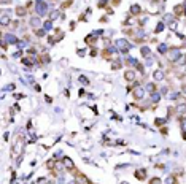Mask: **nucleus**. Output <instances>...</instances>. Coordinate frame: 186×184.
<instances>
[{
	"mask_svg": "<svg viewBox=\"0 0 186 184\" xmlns=\"http://www.w3.org/2000/svg\"><path fill=\"white\" fill-rule=\"evenodd\" d=\"M22 152H24V138H22L21 135H18L14 138V143L11 145V154L16 159V157H19Z\"/></svg>",
	"mask_w": 186,
	"mask_h": 184,
	"instance_id": "f257e3e1",
	"label": "nucleus"
},
{
	"mask_svg": "<svg viewBox=\"0 0 186 184\" xmlns=\"http://www.w3.org/2000/svg\"><path fill=\"white\" fill-rule=\"evenodd\" d=\"M180 56H181V52H180V49L178 48H169V51L166 52V59H167V62H170V64H177V60L180 59Z\"/></svg>",
	"mask_w": 186,
	"mask_h": 184,
	"instance_id": "f03ea898",
	"label": "nucleus"
},
{
	"mask_svg": "<svg viewBox=\"0 0 186 184\" xmlns=\"http://www.w3.org/2000/svg\"><path fill=\"white\" fill-rule=\"evenodd\" d=\"M99 35H102V30H97V32L89 34V35L84 38L86 45H88V46H96V45H97V41H99Z\"/></svg>",
	"mask_w": 186,
	"mask_h": 184,
	"instance_id": "7ed1b4c3",
	"label": "nucleus"
},
{
	"mask_svg": "<svg viewBox=\"0 0 186 184\" xmlns=\"http://www.w3.org/2000/svg\"><path fill=\"white\" fill-rule=\"evenodd\" d=\"M114 46L118 48V51H121L123 54H127V52H129V49H130V45H129V41H127V40H124V38H121V40H116Z\"/></svg>",
	"mask_w": 186,
	"mask_h": 184,
	"instance_id": "20e7f679",
	"label": "nucleus"
},
{
	"mask_svg": "<svg viewBox=\"0 0 186 184\" xmlns=\"http://www.w3.org/2000/svg\"><path fill=\"white\" fill-rule=\"evenodd\" d=\"M48 8H50L48 3H45V2H37V5H35V13H37V16H45L46 11H48Z\"/></svg>",
	"mask_w": 186,
	"mask_h": 184,
	"instance_id": "39448f33",
	"label": "nucleus"
},
{
	"mask_svg": "<svg viewBox=\"0 0 186 184\" xmlns=\"http://www.w3.org/2000/svg\"><path fill=\"white\" fill-rule=\"evenodd\" d=\"M64 38V32L61 30V29H54V35H50L48 37V41L50 43H57V41H61Z\"/></svg>",
	"mask_w": 186,
	"mask_h": 184,
	"instance_id": "423d86ee",
	"label": "nucleus"
},
{
	"mask_svg": "<svg viewBox=\"0 0 186 184\" xmlns=\"http://www.w3.org/2000/svg\"><path fill=\"white\" fill-rule=\"evenodd\" d=\"M142 13H143V10H142V7L138 5V3H132V5H130V10H129V14H130V16L140 18Z\"/></svg>",
	"mask_w": 186,
	"mask_h": 184,
	"instance_id": "0eeeda50",
	"label": "nucleus"
},
{
	"mask_svg": "<svg viewBox=\"0 0 186 184\" xmlns=\"http://www.w3.org/2000/svg\"><path fill=\"white\" fill-rule=\"evenodd\" d=\"M173 14H175V18L186 16V5H183V3L175 5V7H173Z\"/></svg>",
	"mask_w": 186,
	"mask_h": 184,
	"instance_id": "6e6552de",
	"label": "nucleus"
},
{
	"mask_svg": "<svg viewBox=\"0 0 186 184\" xmlns=\"http://www.w3.org/2000/svg\"><path fill=\"white\" fill-rule=\"evenodd\" d=\"M145 89L143 87H140V86H137L135 89H134V92H132V95H134V100L137 102V100H142L143 97H145Z\"/></svg>",
	"mask_w": 186,
	"mask_h": 184,
	"instance_id": "1a4fd4ad",
	"label": "nucleus"
},
{
	"mask_svg": "<svg viewBox=\"0 0 186 184\" xmlns=\"http://www.w3.org/2000/svg\"><path fill=\"white\" fill-rule=\"evenodd\" d=\"M153 80L154 81H162V80H166V73H164V68H157L153 71Z\"/></svg>",
	"mask_w": 186,
	"mask_h": 184,
	"instance_id": "9d476101",
	"label": "nucleus"
},
{
	"mask_svg": "<svg viewBox=\"0 0 186 184\" xmlns=\"http://www.w3.org/2000/svg\"><path fill=\"white\" fill-rule=\"evenodd\" d=\"M62 162H64V167H65V170H68V171H73V170H77V167H75V164H73V160L70 159V157H62Z\"/></svg>",
	"mask_w": 186,
	"mask_h": 184,
	"instance_id": "9b49d317",
	"label": "nucleus"
},
{
	"mask_svg": "<svg viewBox=\"0 0 186 184\" xmlns=\"http://www.w3.org/2000/svg\"><path fill=\"white\" fill-rule=\"evenodd\" d=\"M2 41H5L7 45H16L19 40H18L14 35H11V34H3V35H2Z\"/></svg>",
	"mask_w": 186,
	"mask_h": 184,
	"instance_id": "f8f14e48",
	"label": "nucleus"
},
{
	"mask_svg": "<svg viewBox=\"0 0 186 184\" xmlns=\"http://www.w3.org/2000/svg\"><path fill=\"white\" fill-rule=\"evenodd\" d=\"M135 78H137L135 70H126V71H124V80H126L127 83H135Z\"/></svg>",
	"mask_w": 186,
	"mask_h": 184,
	"instance_id": "ddd939ff",
	"label": "nucleus"
},
{
	"mask_svg": "<svg viewBox=\"0 0 186 184\" xmlns=\"http://www.w3.org/2000/svg\"><path fill=\"white\" fill-rule=\"evenodd\" d=\"M0 24L3 25H10L11 24V16H10V13L8 11H2V18H0Z\"/></svg>",
	"mask_w": 186,
	"mask_h": 184,
	"instance_id": "4468645a",
	"label": "nucleus"
},
{
	"mask_svg": "<svg viewBox=\"0 0 186 184\" xmlns=\"http://www.w3.org/2000/svg\"><path fill=\"white\" fill-rule=\"evenodd\" d=\"M14 14H16L18 18H22L24 14H27V7H24V5H19V7H16V10H14Z\"/></svg>",
	"mask_w": 186,
	"mask_h": 184,
	"instance_id": "2eb2a0df",
	"label": "nucleus"
},
{
	"mask_svg": "<svg viewBox=\"0 0 186 184\" xmlns=\"http://www.w3.org/2000/svg\"><path fill=\"white\" fill-rule=\"evenodd\" d=\"M30 25L34 29H40V25H43V22H41V19L38 16H32L30 18Z\"/></svg>",
	"mask_w": 186,
	"mask_h": 184,
	"instance_id": "dca6fc26",
	"label": "nucleus"
},
{
	"mask_svg": "<svg viewBox=\"0 0 186 184\" xmlns=\"http://www.w3.org/2000/svg\"><path fill=\"white\" fill-rule=\"evenodd\" d=\"M159 100H161V92L157 91V92H153V94H150V103H159Z\"/></svg>",
	"mask_w": 186,
	"mask_h": 184,
	"instance_id": "f3484780",
	"label": "nucleus"
},
{
	"mask_svg": "<svg viewBox=\"0 0 186 184\" xmlns=\"http://www.w3.org/2000/svg\"><path fill=\"white\" fill-rule=\"evenodd\" d=\"M135 178H137V179H140V181H143V179L146 178V168L137 170V171H135Z\"/></svg>",
	"mask_w": 186,
	"mask_h": 184,
	"instance_id": "a211bd4d",
	"label": "nucleus"
},
{
	"mask_svg": "<svg viewBox=\"0 0 186 184\" xmlns=\"http://www.w3.org/2000/svg\"><path fill=\"white\" fill-rule=\"evenodd\" d=\"M140 52H142V56L146 57V59H150V56H151V49L148 46H142L140 48Z\"/></svg>",
	"mask_w": 186,
	"mask_h": 184,
	"instance_id": "6ab92c4d",
	"label": "nucleus"
},
{
	"mask_svg": "<svg viewBox=\"0 0 186 184\" xmlns=\"http://www.w3.org/2000/svg\"><path fill=\"white\" fill-rule=\"evenodd\" d=\"M145 91H146V92H150V94H153V92H157V86H156L154 83H148V84L145 86Z\"/></svg>",
	"mask_w": 186,
	"mask_h": 184,
	"instance_id": "aec40b11",
	"label": "nucleus"
},
{
	"mask_svg": "<svg viewBox=\"0 0 186 184\" xmlns=\"http://www.w3.org/2000/svg\"><path fill=\"white\" fill-rule=\"evenodd\" d=\"M62 14H64V13H62L61 10H53V11L50 13V19H51V21H54V19H57V18H59V16H62Z\"/></svg>",
	"mask_w": 186,
	"mask_h": 184,
	"instance_id": "412c9836",
	"label": "nucleus"
},
{
	"mask_svg": "<svg viewBox=\"0 0 186 184\" xmlns=\"http://www.w3.org/2000/svg\"><path fill=\"white\" fill-rule=\"evenodd\" d=\"M166 29V22L164 21H161V22H157V25H156V29H154V34H161L162 30Z\"/></svg>",
	"mask_w": 186,
	"mask_h": 184,
	"instance_id": "4be33fe9",
	"label": "nucleus"
},
{
	"mask_svg": "<svg viewBox=\"0 0 186 184\" xmlns=\"http://www.w3.org/2000/svg\"><path fill=\"white\" fill-rule=\"evenodd\" d=\"M123 67V62L120 60V59H114V60H111V68L113 70H120Z\"/></svg>",
	"mask_w": 186,
	"mask_h": 184,
	"instance_id": "5701e85b",
	"label": "nucleus"
},
{
	"mask_svg": "<svg viewBox=\"0 0 186 184\" xmlns=\"http://www.w3.org/2000/svg\"><path fill=\"white\" fill-rule=\"evenodd\" d=\"M43 29H45L46 32H50V30H53V21H51V19H48V21H45V22H43Z\"/></svg>",
	"mask_w": 186,
	"mask_h": 184,
	"instance_id": "b1692460",
	"label": "nucleus"
},
{
	"mask_svg": "<svg viewBox=\"0 0 186 184\" xmlns=\"http://www.w3.org/2000/svg\"><path fill=\"white\" fill-rule=\"evenodd\" d=\"M178 124H180L181 130H186V114L184 116H178Z\"/></svg>",
	"mask_w": 186,
	"mask_h": 184,
	"instance_id": "393cba45",
	"label": "nucleus"
},
{
	"mask_svg": "<svg viewBox=\"0 0 186 184\" xmlns=\"http://www.w3.org/2000/svg\"><path fill=\"white\" fill-rule=\"evenodd\" d=\"M157 51L161 52V54H162V56H166V52L169 51V48H167V45H162V43H161V45L157 46Z\"/></svg>",
	"mask_w": 186,
	"mask_h": 184,
	"instance_id": "a878e982",
	"label": "nucleus"
},
{
	"mask_svg": "<svg viewBox=\"0 0 186 184\" xmlns=\"http://www.w3.org/2000/svg\"><path fill=\"white\" fill-rule=\"evenodd\" d=\"M166 184H178V179H177V176H169V178L166 179Z\"/></svg>",
	"mask_w": 186,
	"mask_h": 184,
	"instance_id": "bb28decb",
	"label": "nucleus"
},
{
	"mask_svg": "<svg viewBox=\"0 0 186 184\" xmlns=\"http://www.w3.org/2000/svg\"><path fill=\"white\" fill-rule=\"evenodd\" d=\"M166 18H164V22L166 24H170V22H173V19H175V16L173 14H164Z\"/></svg>",
	"mask_w": 186,
	"mask_h": 184,
	"instance_id": "cd10ccee",
	"label": "nucleus"
},
{
	"mask_svg": "<svg viewBox=\"0 0 186 184\" xmlns=\"http://www.w3.org/2000/svg\"><path fill=\"white\" fill-rule=\"evenodd\" d=\"M177 65H186V54H181L180 59L177 60Z\"/></svg>",
	"mask_w": 186,
	"mask_h": 184,
	"instance_id": "c85d7f7f",
	"label": "nucleus"
},
{
	"mask_svg": "<svg viewBox=\"0 0 186 184\" xmlns=\"http://www.w3.org/2000/svg\"><path fill=\"white\" fill-rule=\"evenodd\" d=\"M45 34H46V30H45V29H35V35H37L38 38L45 37Z\"/></svg>",
	"mask_w": 186,
	"mask_h": 184,
	"instance_id": "c756f323",
	"label": "nucleus"
},
{
	"mask_svg": "<svg viewBox=\"0 0 186 184\" xmlns=\"http://www.w3.org/2000/svg\"><path fill=\"white\" fill-rule=\"evenodd\" d=\"M135 70H138L140 73H145V65H143V64H140V62H137V65H135Z\"/></svg>",
	"mask_w": 186,
	"mask_h": 184,
	"instance_id": "7c9ffc66",
	"label": "nucleus"
},
{
	"mask_svg": "<svg viewBox=\"0 0 186 184\" xmlns=\"http://www.w3.org/2000/svg\"><path fill=\"white\" fill-rule=\"evenodd\" d=\"M68 7H72V0H67V2H64V3L61 5V10H65V8H68Z\"/></svg>",
	"mask_w": 186,
	"mask_h": 184,
	"instance_id": "2f4dec72",
	"label": "nucleus"
},
{
	"mask_svg": "<svg viewBox=\"0 0 186 184\" xmlns=\"http://www.w3.org/2000/svg\"><path fill=\"white\" fill-rule=\"evenodd\" d=\"M97 7H99V8H107V7H108V3H107V0H99V3H97Z\"/></svg>",
	"mask_w": 186,
	"mask_h": 184,
	"instance_id": "473e14b6",
	"label": "nucleus"
},
{
	"mask_svg": "<svg viewBox=\"0 0 186 184\" xmlns=\"http://www.w3.org/2000/svg\"><path fill=\"white\" fill-rule=\"evenodd\" d=\"M148 184H162V181H161L159 178H151V181H150Z\"/></svg>",
	"mask_w": 186,
	"mask_h": 184,
	"instance_id": "72a5a7b5",
	"label": "nucleus"
},
{
	"mask_svg": "<svg viewBox=\"0 0 186 184\" xmlns=\"http://www.w3.org/2000/svg\"><path fill=\"white\" fill-rule=\"evenodd\" d=\"M80 83L81 84H89V80H88L86 76H80Z\"/></svg>",
	"mask_w": 186,
	"mask_h": 184,
	"instance_id": "f704fd0d",
	"label": "nucleus"
},
{
	"mask_svg": "<svg viewBox=\"0 0 186 184\" xmlns=\"http://www.w3.org/2000/svg\"><path fill=\"white\" fill-rule=\"evenodd\" d=\"M120 2H121V0H110V5H113V7H118V5H120Z\"/></svg>",
	"mask_w": 186,
	"mask_h": 184,
	"instance_id": "c9c22d12",
	"label": "nucleus"
},
{
	"mask_svg": "<svg viewBox=\"0 0 186 184\" xmlns=\"http://www.w3.org/2000/svg\"><path fill=\"white\" fill-rule=\"evenodd\" d=\"M161 134H162V135H167V134H169V129H167V127H161Z\"/></svg>",
	"mask_w": 186,
	"mask_h": 184,
	"instance_id": "e433bc0d",
	"label": "nucleus"
},
{
	"mask_svg": "<svg viewBox=\"0 0 186 184\" xmlns=\"http://www.w3.org/2000/svg\"><path fill=\"white\" fill-rule=\"evenodd\" d=\"M181 94H183V95H186V83H183V84H181Z\"/></svg>",
	"mask_w": 186,
	"mask_h": 184,
	"instance_id": "4c0bfd02",
	"label": "nucleus"
},
{
	"mask_svg": "<svg viewBox=\"0 0 186 184\" xmlns=\"http://www.w3.org/2000/svg\"><path fill=\"white\" fill-rule=\"evenodd\" d=\"M91 56H92V57H96V56H97V49H96V48H94V49H91Z\"/></svg>",
	"mask_w": 186,
	"mask_h": 184,
	"instance_id": "58836bf2",
	"label": "nucleus"
},
{
	"mask_svg": "<svg viewBox=\"0 0 186 184\" xmlns=\"http://www.w3.org/2000/svg\"><path fill=\"white\" fill-rule=\"evenodd\" d=\"M0 3H2V5H10L11 0H0Z\"/></svg>",
	"mask_w": 186,
	"mask_h": 184,
	"instance_id": "ea45409f",
	"label": "nucleus"
},
{
	"mask_svg": "<svg viewBox=\"0 0 186 184\" xmlns=\"http://www.w3.org/2000/svg\"><path fill=\"white\" fill-rule=\"evenodd\" d=\"M75 25H77V22L72 21V22H70V29H72V30H75Z\"/></svg>",
	"mask_w": 186,
	"mask_h": 184,
	"instance_id": "a19ab883",
	"label": "nucleus"
},
{
	"mask_svg": "<svg viewBox=\"0 0 186 184\" xmlns=\"http://www.w3.org/2000/svg\"><path fill=\"white\" fill-rule=\"evenodd\" d=\"M162 122H164V121H162V119H156V122H154V124H156V125H161Z\"/></svg>",
	"mask_w": 186,
	"mask_h": 184,
	"instance_id": "79ce46f5",
	"label": "nucleus"
},
{
	"mask_svg": "<svg viewBox=\"0 0 186 184\" xmlns=\"http://www.w3.org/2000/svg\"><path fill=\"white\" fill-rule=\"evenodd\" d=\"M184 71H186V65H184Z\"/></svg>",
	"mask_w": 186,
	"mask_h": 184,
	"instance_id": "37998d69",
	"label": "nucleus"
},
{
	"mask_svg": "<svg viewBox=\"0 0 186 184\" xmlns=\"http://www.w3.org/2000/svg\"><path fill=\"white\" fill-rule=\"evenodd\" d=\"M121 184H127V182H121Z\"/></svg>",
	"mask_w": 186,
	"mask_h": 184,
	"instance_id": "c03bdc74",
	"label": "nucleus"
},
{
	"mask_svg": "<svg viewBox=\"0 0 186 184\" xmlns=\"http://www.w3.org/2000/svg\"><path fill=\"white\" fill-rule=\"evenodd\" d=\"M162 2H166V0H162Z\"/></svg>",
	"mask_w": 186,
	"mask_h": 184,
	"instance_id": "a18cd8bd",
	"label": "nucleus"
}]
</instances>
